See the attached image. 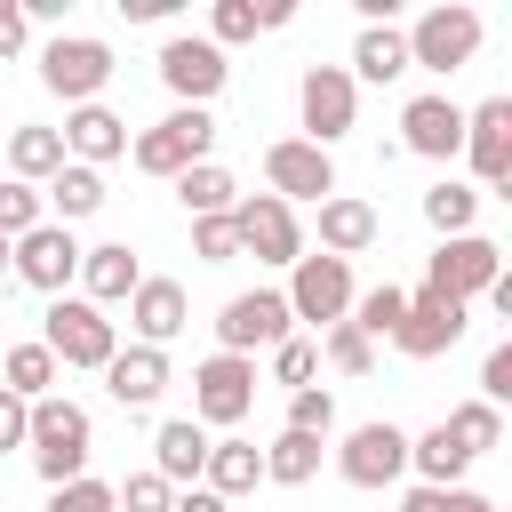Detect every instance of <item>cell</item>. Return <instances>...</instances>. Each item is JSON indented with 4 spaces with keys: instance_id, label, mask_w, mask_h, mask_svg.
<instances>
[{
    "instance_id": "obj_15",
    "label": "cell",
    "mask_w": 512,
    "mask_h": 512,
    "mask_svg": "<svg viewBox=\"0 0 512 512\" xmlns=\"http://www.w3.org/2000/svg\"><path fill=\"white\" fill-rule=\"evenodd\" d=\"M160 80H168V96H176V104L208 112V96L232 80V64H224V48H216V40L176 32V40H160Z\"/></svg>"
},
{
    "instance_id": "obj_13",
    "label": "cell",
    "mask_w": 512,
    "mask_h": 512,
    "mask_svg": "<svg viewBox=\"0 0 512 512\" xmlns=\"http://www.w3.org/2000/svg\"><path fill=\"white\" fill-rule=\"evenodd\" d=\"M280 336H296V320H288V296H280V288H248V296H232V304L216 312V352L256 360V352H272Z\"/></svg>"
},
{
    "instance_id": "obj_49",
    "label": "cell",
    "mask_w": 512,
    "mask_h": 512,
    "mask_svg": "<svg viewBox=\"0 0 512 512\" xmlns=\"http://www.w3.org/2000/svg\"><path fill=\"white\" fill-rule=\"evenodd\" d=\"M440 512H504V504H496V496H480V488H448V504H440Z\"/></svg>"
},
{
    "instance_id": "obj_17",
    "label": "cell",
    "mask_w": 512,
    "mask_h": 512,
    "mask_svg": "<svg viewBox=\"0 0 512 512\" xmlns=\"http://www.w3.org/2000/svg\"><path fill=\"white\" fill-rule=\"evenodd\" d=\"M464 328H472V304L408 296V312H400V328H392V352H408V360H440V352L464 344Z\"/></svg>"
},
{
    "instance_id": "obj_31",
    "label": "cell",
    "mask_w": 512,
    "mask_h": 512,
    "mask_svg": "<svg viewBox=\"0 0 512 512\" xmlns=\"http://www.w3.org/2000/svg\"><path fill=\"white\" fill-rule=\"evenodd\" d=\"M56 168H64V136H56V128H16V136H8V176H16V184L40 192Z\"/></svg>"
},
{
    "instance_id": "obj_18",
    "label": "cell",
    "mask_w": 512,
    "mask_h": 512,
    "mask_svg": "<svg viewBox=\"0 0 512 512\" xmlns=\"http://www.w3.org/2000/svg\"><path fill=\"white\" fill-rule=\"evenodd\" d=\"M400 144L416 152V160H456L464 152V104L456 96H408L400 104Z\"/></svg>"
},
{
    "instance_id": "obj_46",
    "label": "cell",
    "mask_w": 512,
    "mask_h": 512,
    "mask_svg": "<svg viewBox=\"0 0 512 512\" xmlns=\"http://www.w3.org/2000/svg\"><path fill=\"white\" fill-rule=\"evenodd\" d=\"M24 424H32V408H24L16 392H0V456H8V448H24Z\"/></svg>"
},
{
    "instance_id": "obj_21",
    "label": "cell",
    "mask_w": 512,
    "mask_h": 512,
    "mask_svg": "<svg viewBox=\"0 0 512 512\" xmlns=\"http://www.w3.org/2000/svg\"><path fill=\"white\" fill-rule=\"evenodd\" d=\"M136 280H144V264H136L128 240H96V248H80V296H88V304H128Z\"/></svg>"
},
{
    "instance_id": "obj_7",
    "label": "cell",
    "mask_w": 512,
    "mask_h": 512,
    "mask_svg": "<svg viewBox=\"0 0 512 512\" xmlns=\"http://www.w3.org/2000/svg\"><path fill=\"white\" fill-rule=\"evenodd\" d=\"M208 144H216V112H192V104H176L160 128H144L136 144H128V160L144 168V176H184V168H200L208 160Z\"/></svg>"
},
{
    "instance_id": "obj_43",
    "label": "cell",
    "mask_w": 512,
    "mask_h": 512,
    "mask_svg": "<svg viewBox=\"0 0 512 512\" xmlns=\"http://www.w3.org/2000/svg\"><path fill=\"white\" fill-rule=\"evenodd\" d=\"M192 256H200V264H232V256H240L232 216H200V224H192Z\"/></svg>"
},
{
    "instance_id": "obj_23",
    "label": "cell",
    "mask_w": 512,
    "mask_h": 512,
    "mask_svg": "<svg viewBox=\"0 0 512 512\" xmlns=\"http://www.w3.org/2000/svg\"><path fill=\"white\" fill-rule=\"evenodd\" d=\"M200 464H208V432L192 416H160L152 424V472L168 488H200Z\"/></svg>"
},
{
    "instance_id": "obj_30",
    "label": "cell",
    "mask_w": 512,
    "mask_h": 512,
    "mask_svg": "<svg viewBox=\"0 0 512 512\" xmlns=\"http://www.w3.org/2000/svg\"><path fill=\"white\" fill-rule=\"evenodd\" d=\"M176 200H184V216L200 224V216H232V208H240V184H232V168L200 160V168H184V176H176Z\"/></svg>"
},
{
    "instance_id": "obj_11",
    "label": "cell",
    "mask_w": 512,
    "mask_h": 512,
    "mask_svg": "<svg viewBox=\"0 0 512 512\" xmlns=\"http://www.w3.org/2000/svg\"><path fill=\"white\" fill-rule=\"evenodd\" d=\"M456 160L472 168V192H504L512 184V96H488V104L464 112V152Z\"/></svg>"
},
{
    "instance_id": "obj_36",
    "label": "cell",
    "mask_w": 512,
    "mask_h": 512,
    "mask_svg": "<svg viewBox=\"0 0 512 512\" xmlns=\"http://www.w3.org/2000/svg\"><path fill=\"white\" fill-rule=\"evenodd\" d=\"M320 368H336V376H368V368H376V344H368L352 320H336V328H320Z\"/></svg>"
},
{
    "instance_id": "obj_42",
    "label": "cell",
    "mask_w": 512,
    "mask_h": 512,
    "mask_svg": "<svg viewBox=\"0 0 512 512\" xmlns=\"http://www.w3.org/2000/svg\"><path fill=\"white\" fill-rule=\"evenodd\" d=\"M112 504H120V512H168V504H176V488H168L160 472H128V480L112 488Z\"/></svg>"
},
{
    "instance_id": "obj_45",
    "label": "cell",
    "mask_w": 512,
    "mask_h": 512,
    "mask_svg": "<svg viewBox=\"0 0 512 512\" xmlns=\"http://www.w3.org/2000/svg\"><path fill=\"white\" fill-rule=\"evenodd\" d=\"M24 40H32L24 8H16V0H0V64H8V56H24Z\"/></svg>"
},
{
    "instance_id": "obj_8",
    "label": "cell",
    "mask_w": 512,
    "mask_h": 512,
    "mask_svg": "<svg viewBox=\"0 0 512 512\" xmlns=\"http://www.w3.org/2000/svg\"><path fill=\"white\" fill-rule=\"evenodd\" d=\"M504 272V248L488 240V232H464V240H440L432 248V264H424V288L416 296H440V304H472V296H488V280Z\"/></svg>"
},
{
    "instance_id": "obj_29",
    "label": "cell",
    "mask_w": 512,
    "mask_h": 512,
    "mask_svg": "<svg viewBox=\"0 0 512 512\" xmlns=\"http://www.w3.org/2000/svg\"><path fill=\"white\" fill-rule=\"evenodd\" d=\"M56 376H64V368H56V352H48L40 336H24V344H8V352H0V392H16L24 408H32V400H48V392H56Z\"/></svg>"
},
{
    "instance_id": "obj_50",
    "label": "cell",
    "mask_w": 512,
    "mask_h": 512,
    "mask_svg": "<svg viewBox=\"0 0 512 512\" xmlns=\"http://www.w3.org/2000/svg\"><path fill=\"white\" fill-rule=\"evenodd\" d=\"M288 16H296V8H288V0H256V32H280V24H288Z\"/></svg>"
},
{
    "instance_id": "obj_27",
    "label": "cell",
    "mask_w": 512,
    "mask_h": 512,
    "mask_svg": "<svg viewBox=\"0 0 512 512\" xmlns=\"http://www.w3.org/2000/svg\"><path fill=\"white\" fill-rule=\"evenodd\" d=\"M352 88L368 80V88H392L400 72H408V40H400V24H360V40H352Z\"/></svg>"
},
{
    "instance_id": "obj_24",
    "label": "cell",
    "mask_w": 512,
    "mask_h": 512,
    "mask_svg": "<svg viewBox=\"0 0 512 512\" xmlns=\"http://www.w3.org/2000/svg\"><path fill=\"white\" fill-rule=\"evenodd\" d=\"M376 232H384V224H376V208H368L360 192H328V200H320V256H344V264H352L360 248H376Z\"/></svg>"
},
{
    "instance_id": "obj_3",
    "label": "cell",
    "mask_w": 512,
    "mask_h": 512,
    "mask_svg": "<svg viewBox=\"0 0 512 512\" xmlns=\"http://www.w3.org/2000/svg\"><path fill=\"white\" fill-rule=\"evenodd\" d=\"M480 32H488V24H480V8H464V0L424 8V16L400 32V40H408V72H440V80L464 72V64L480 56Z\"/></svg>"
},
{
    "instance_id": "obj_34",
    "label": "cell",
    "mask_w": 512,
    "mask_h": 512,
    "mask_svg": "<svg viewBox=\"0 0 512 512\" xmlns=\"http://www.w3.org/2000/svg\"><path fill=\"white\" fill-rule=\"evenodd\" d=\"M448 432H456L464 456H488V448H504V408H488V400H456V408H448Z\"/></svg>"
},
{
    "instance_id": "obj_25",
    "label": "cell",
    "mask_w": 512,
    "mask_h": 512,
    "mask_svg": "<svg viewBox=\"0 0 512 512\" xmlns=\"http://www.w3.org/2000/svg\"><path fill=\"white\" fill-rule=\"evenodd\" d=\"M104 200H112V192H104V168H80V160H64V168L40 184V208H48V224H64V232H72L80 216H96Z\"/></svg>"
},
{
    "instance_id": "obj_16",
    "label": "cell",
    "mask_w": 512,
    "mask_h": 512,
    "mask_svg": "<svg viewBox=\"0 0 512 512\" xmlns=\"http://www.w3.org/2000/svg\"><path fill=\"white\" fill-rule=\"evenodd\" d=\"M264 192L288 200V208H296V200L320 208V200L336 192V160H328L320 144H304V136H280V144H264Z\"/></svg>"
},
{
    "instance_id": "obj_41",
    "label": "cell",
    "mask_w": 512,
    "mask_h": 512,
    "mask_svg": "<svg viewBox=\"0 0 512 512\" xmlns=\"http://www.w3.org/2000/svg\"><path fill=\"white\" fill-rule=\"evenodd\" d=\"M48 512H120V504H112V480H96V472H80V480H64V488H48Z\"/></svg>"
},
{
    "instance_id": "obj_38",
    "label": "cell",
    "mask_w": 512,
    "mask_h": 512,
    "mask_svg": "<svg viewBox=\"0 0 512 512\" xmlns=\"http://www.w3.org/2000/svg\"><path fill=\"white\" fill-rule=\"evenodd\" d=\"M280 432H312V440H328V432H336V392H328V384L288 392V424H280Z\"/></svg>"
},
{
    "instance_id": "obj_28",
    "label": "cell",
    "mask_w": 512,
    "mask_h": 512,
    "mask_svg": "<svg viewBox=\"0 0 512 512\" xmlns=\"http://www.w3.org/2000/svg\"><path fill=\"white\" fill-rule=\"evenodd\" d=\"M408 472H416V488H464L472 456L456 448L448 424H432V432H408Z\"/></svg>"
},
{
    "instance_id": "obj_12",
    "label": "cell",
    "mask_w": 512,
    "mask_h": 512,
    "mask_svg": "<svg viewBox=\"0 0 512 512\" xmlns=\"http://www.w3.org/2000/svg\"><path fill=\"white\" fill-rule=\"evenodd\" d=\"M232 232H240V256H256V264H280V272H288V264L304 256V224H296V208L272 200V192H240Z\"/></svg>"
},
{
    "instance_id": "obj_44",
    "label": "cell",
    "mask_w": 512,
    "mask_h": 512,
    "mask_svg": "<svg viewBox=\"0 0 512 512\" xmlns=\"http://www.w3.org/2000/svg\"><path fill=\"white\" fill-rule=\"evenodd\" d=\"M480 400H488V408H504V400H512V336H504V344H488V360H480Z\"/></svg>"
},
{
    "instance_id": "obj_48",
    "label": "cell",
    "mask_w": 512,
    "mask_h": 512,
    "mask_svg": "<svg viewBox=\"0 0 512 512\" xmlns=\"http://www.w3.org/2000/svg\"><path fill=\"white\" fill-rule=\"evenodd\" d=\"M120 16L128 24H160V16H176V0H120Z\"/></svg>"
},
{
    "instance_id": "obj_1",
    "label": "cell",
    "mask_w": 512,
    "mask_h": 512,
    "mask_svg": "<svg viewBox=\"0 0 512 512\" xmlns=\"http://www.w3.org/2000/svg\"><path fill=\"white\" fill-rule=\"evenodd\" d=\"M88 448H96V424H88V408H80V400H64V392L32 400V424H24V456H32V472H40L48 488L80 480V472H88Z\"/></svg>"
},
{
    "instance_id": "obj_6",
    "label": "cell",
    "mask_w": 512,
    "mask_h": 512,
    "mask_svg": "<svg viewBox=\"0 0 512 512\" xmlns=\"http://www.w3.org/2000/svg\"><path fill=\"white\" fill-rule=\"evenodd\" d=\"M248 408H256V360L208 352L192 368V424L200 432H232V424H248Z\"/></svg>"
},
{
    "instance_id": "obj_26",
    "label": "cell",
    "mask_w": 512,
    "mask_h": 512,
    "mask_svg": "<svg viewBox=\"0 0 512 512\" xmlns=\"http://www.w3.org/2000/svg\"><path fill=\"white\" fill-rule=\"evenodd\" d=\"M264 480V448L256 440H240V432H224V440H208V464H200V488H216L224 504L232 496H248Z\"/></svg>"
},
{
    "instance_id": "obj_51",
    "label": "cell",
    "mask_w": 512,
    "mask_h": 512,
    "mask_svg": "<svg viewBox=\"0 0 512 512\" xmlns=\"http://www.w3.org/2000/svg\"><path fill=\"white\" fill-rule=\"evenodd\" d=\"M440 504H448V488H408L400 496V512H440Z\"/></svg>"
},
{
    "instance_id": "obj_10",
    "label": "cell",
    "mask_w": 512,
    "mask_h": 512,
    "mask_svg": "<svg viewBox=\"0 0 512 512\" xmlns=\"http://www.w3.org/2000/svg\"><path fill=\"white\" fill-rule=\"evenodd\" d=\"M296 112H304V144H336V136H352V120H360V88H352V72L344 64H312L304 80H296Z\"/></svg>"
},
{
    "instance_id": "obj_2",
    "label": "cell",
    "mask_w": 512,
    "mask_h": 512,
    "mask_svg": "<svg viewBox=\"0 0 512 512\" xmlns=\"http://www.w3.org/2000/svg\"><path fill=\"white\" fill-rule=\"evenodd\" d=\"M40 344L56 352V368H96V376H104V360L120 352V320H112L104 304H88V296H48Z\"/></svg>"
},
{
    "instance_id": "obj_40",
    "label": "cell",
    "mask_w": 512,
    "mask_h": 512,
    "mask_svg": "<svg viewBox=\"0 0 512 512\" xmlns=\"http://www.w3.org/2000/svg\"><path fill=\"white\" fill-rule=\"evenodd\" d=\"M200 40H216V48H240V40H256V0H216Z\"/></svg>"
},
{
    "instance_id": "obj_9",
    "label": "cell",
    "mask_w": 512,
    "mask_h": 512,
    "mask_svg": "<svg viewBox=\"0 0 512 512\" xmlns=\"http://www.w3.org/2000/svg\"><path fill=\"white\" fill-rule=\"evenodd\" d=\"M336 472H344L352 488H392V480H408V432H400L392 416L352 424V432L336 440Z\"/></svg>"
},
{
    "instance_id": "obj_35",
    "label": "cell",
    "mask_w": 512,
    "mask_h": 512,
    "mask_svg": "<svg viewBox=\"0 0 512 512\" xmlns=\"http://www.w3.org/2000/svg\"><path fill=\"white\" fill-rule=\"evenodd\" d=\"M400 312H408V288H392V280H384V288L352 296V312H344V320H352V328H360L368 344H384V336L400 328Z\"/></svg>"
},
{
    "instance_id": "obj_19",
    "label": "cell",
    "mask_w": 512,
    "mask_h": 512,
    "mask_svg": "<svg viewBox=\"0 0 512 512\" xmlns=\"http://www.w3.org/2000/svg\"><path fill=\"white\" fill-rule=\"evenodd\" d=\"M128 328H136V344L168 352V344L192 328V296H184V280H160V272H144V280H136V296H128Z\"/></svg>"
},
{
    "instance_id": "obj_32",
    "label": "cell",
    "mask_w": 512,
    "mask_h": 512,
    "mask_svg": "<svg viewBox=\"0 0 512 512\" xmlns=\"http://www.w3.org/2000/svg\"><path fill=\"white\" fill-rule=\"evenodd\" d=\"M480 200H488V192H472L464 176H440V184L424 192V224H432L440 240H464V232H472V216H480Z\"/></svg>"
},
{
    "instance_id": "obj_20",
    "label": "cell",
    "mask_w": 512,
    "mask_h": 512,
    "mask_svg": "<svg viewBox=\"0 0 512 512\" xmlns=\"http://www.w3.org/2000/svg\"><path fill=\"white\" fill-rule=\"evenodd\" d=\"M56 136H64V160H80V168H104V160L128 152V120L112 104H72Z\"/></svg>"
},
{
    "instance_id": "obj_22",
    "label": "cell",
    "mask_w": 512,
    "mask_h": 512,
    "mask_svg": "<svg viewBox=\"0 0 512 512\" xmlns=\"http://www.w3.org/2000/svg\"><path fill=\"white\" fill-rule=\"evenodd\" d=\"M104 392L120 400V408H152L160 392H168V352H152V344H128V352H112L104 360Z\"/></svg>"
},
{
    "instance_id": "obj_4",
    "label": "cell",
    "mask_w": 512,
    "mask_h": 512,
    "mask_svg": "<svg viewBox=\"0 0 512 512\" xmlns=\"http://www.w3.org/2000/svg\"><path fill=\"white\" fill-rule=\"evenodd\" d=\"M104 80H112V40L96 32H56L40 48V88L64 96V104H104Z\"/></svg>"
},
{
    "instance_id": "obj_37",
    "label": "cell",
    "mask_w": 512,
    "mask_h": 512,
    "mask_svg": "<svg viewBox=\"0 0 512 512\" xmlns=\"http://www.w3.org/2000/svg\"><path fill=\"white\" fill-rule=\"evenodd\" d=\"M312 376H320V336H280V344H272V384L304 392Z\"/></svg>"
},
{
    "instance_id": "obj_14",
    "label": "cell",
    "mask_w": 512,
    "mask_h": 512,
    "mask_svg": "<svg viewBox=\"0 0 512 512\" xmlns=\"http://www.w3.org/2000/svg\"><path fill=\"white\" fill-rule=\"evenodd\" d=\"M8 272H16L24 288H40V296H72V280H80V240H72L64 224H32L24 240H8Z\"/></svg>"
},
{
    "instance_id": "obj_39",
    "label": "cell",
    "mask_w": 512,
    "mask_h": 512,
    "mask_svg": "<svg viewBox=\"0 0 512 512\" xmlns=\"http://www.w3.org/2000/svg\"><path fill=\"white\" fill-rule=\"evenodd\" d=\"M32 224H48L40 192H32V184H16V176H0V240H24Z\"/></svg>"
},
{
    "instance_id": "obj_52",
    "label": "cell",
    "mask_w": 512,
    "mask_h": 512,
    "mask_svg": "<svg viewBox=\"0 0 512 512\" xmlns=\"http://www.w3.org/2000/svg\"><path fill=\"white\" fill-rule=\"evenodd\" d=\"M0 272H8V240H0Z\"/></svg>"
},
{
    "instance_id": "obj_5",
    "label": "cell",
    "mask_w": 512,
    "mask_h": 512,
    "mask_svg": "<svg viewBox=\"0 0 512 512\" xmlns=\"http://www.w3.org/2000/svg\"><path fill=\"white\" fill-rule=\"evenodd\" d=\"M280 296H288V320H304V328L320 336V328H336V320L352 312L360 288H352V264H344V256H312V248H304V256L288 264V288H280Z\"/></svg>"
},
{
    "instance_id": "obj_47",
    "label": "cell",
    "mask_w": 512,
    "mask_h": 512,
    "mask_svg": "<svg viewBox=\"0 0 512 512\" xmlns=\"http://www.w3.org/2000/svg\"><path fill=\"white\" fill-rule=\"evenodd\" d=\"M168 512H232V504H224L216 488H176V504H168Z\"/></svg>"
},
{
    "instance_id": "obj_33",
    "label": "cell",
    "mask_w": 512,
    "mask_h": 512,
    "mask_svg": "<svg viewBox=\"0 0 512 512\" xmlns=\"http://www.w3.org/2000/svg\"><path fill=\"white\" fill-rule=\"evenodd\" d=\"M320 456H328V440H312V432H280V440L264 448V480H280V488H304V480L320 472Z\"/></svg>"
}]
</instances>
